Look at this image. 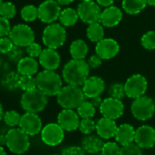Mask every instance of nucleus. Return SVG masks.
<instances>
[{
  "label": "nucleus",
  "mask_w": 155,
  "mask_h": 155,
  "mask_svg": "<svg viewBox=\"0 0 155 155\" xmlns=\"http://www.w3.org/2000/svg\"><path fill=\"white\" fill-rule=\"evenodd\" d=\"M81 2H86V1H94V0H80Z\"/></svg>",
  "instance_id": "obj_53"
},
{
  "label": "nucleus",
  "mask_w": 155,
  "mask_h": 155,
  "mask_svg": "<svg viewBox=\"0 0 155 155\" xmlns=\"http://www.w3.org/2000/svg\"><path fill=\"white\" fill-rule=\"evenodd\" d=\"M19 88L24 91H28L37 89L36 78H34L33 76H21Z\"/></svg>",
  "instance_id": "obj_36"
},
{
  "label": "nucleus",
  "mask_w": 155,
  "mask_h": 155,
  "mask_svg": "<svg viewBox=\"0 0 155 155\" xmlns=\"http://www.w3.org/2000/svg\"><path fill=\"white\" fill-rule=\"evenodd\" d=\"M148 89V81L141 74H134L125 81V94L130 99H137L145 95Z\"/></svg>",
  "instance_id": "obj_8"
},
{
  "label": "nucleus",
  "mask_w": 155,
  "mask_h": 155,
  "mask_svg": "<svg viewBox=\"0 0 155 155\" xmlns=\"http://www.w3.org/2000/svg\"><path fill=\"white\" fill-rule=\"evenodd\" d=\"M43 48H41V46L37 43V42H32L31 44H29L28 46L26 47V52L27 54L29 56V57H32V58H38L42 52Z\"/></svg>",
  "instance_id": "obj_41"
},
{
  "label": "nucleus",
  "mask_w": 155,
  "mask_h": 155,
  "mask_svg": "<svg viewBox=\"0 0 155 155\" xmlns=\"http://www.w3.org/2000/svg\"><path fill=\"white\" fill-rule=\"evenodd\" d=\"M91 155H92V154H91Z\"/></svg>",
  "instance_id": "obj_57"
},
{
  "label": "nucleus",
  "mask_w": 155,
  "mask_h": 155,
  "mask_svg": "<svg viewBox=\"0 0 155 155\" xmlns=\"http://www.w3.org/2000/svg\"><path fill=\"white\" fill-rule=\"evenodd\" d=\"M142 149L136 143H130L125 146H121L120 155H143Z\"/></svg>",
  "instance_id": "obj_38"
},
{
  "label": "nucleus",
  "mask_w": 155,
  "mask_h": 155,
  "mask_svg": "<svg viewBox=\"0 0 155 155\" xmlns=\"http://www.w3.org/2000/svg\"><path fill=\"white\" fill-rule=\"evenodd\" d=\"M141 46L147 50L155 49V31L150 30L146 32L140 39Z\"/></svg>",
  "instance_id": "obj_35"
},
{
  "label": "nucleus",
  "mask_w": 155,
  "mask_h": 155,
  "mask_svg": "<svg viewBox=\"0 0 155 155\" xmlns=\"http://www.w3.org/2000/svg\"><path fill=\"white\" fill-rule=\"evenodd\" d=\"M17 14L16 6L9 1L3 2L1 7H0V16H2L8 19L13 18Z\"/></svg>",
  "instance_id": "obj_32"
},
{
  "label": "nucleus",
  "mask_w": 155,
  "mask_h": 155,
  "mask_svg": "<svg viewBox=\"0 0 155 155\" xmlns=\"http://www.w3.org/2000/svg\"><path fill=\"white\" fill-rule=\"evenodd\" d=\"M85 153L81 146H68L62 150L61 155H85Z\"/></svg>",
  "instance_id": "obj_44"
},
{
  "label": "nucleus",
  "mask_w": 155,
  "mask_h": 155,
  "mask_svg": "<svg viewBox=\"0 0 155 155\" xmlns=\"http://www.w3.org/2000/svg\"><path fill=\"white\" fill-rule=\"evenodd\" d=\"M78 130L84 135L91 134L96 130V122L92 119H81Z\"/></svg>",
  "instance_id": "obj_37"
},
{
  "label": "nucleus",
  "mask_w": 155,
  "mask_h": 155,
  "mask_svg": "<svg viewBox=\"0 0 155 155\" xmlns=\"http://www.w3.org/2000/svg\"><path fill=\"white\" fill-rule=\"evenodd\" d=\"M17 71L21 76H34L38 71L39 62L35 58L24 57L17 63Z\"/></svg>",
  "instance_id": "obj_24"
},
{
  "label": "nucleus",
  "mask_w": 155,
  "mask_h": 155,
  "mask_svg": "<svg viewBox=\"0 0 155 155\" xmlns=\"http://www.w3.org/2000/svg\"><path fill=\"white\" fill-rule=\"evenodd\" d=\"M0 155H7V152H6L5 149L1 145H0Z\"/></svg>",
  "instance_id": "obj_52"
},
{
  "label": "nucleus",
  "mask_w": 155,
  "mask_h": 155,
  "mask_svg": "<svg viewBox=\"0 0 155 155\" xmlns=\"http://www.w3.org/2000/svg\"><path fill=\"white\" fill-rule=\"evenodd\" d=\"M80 19L85 24H92L100 22L101 8V6L95 1L81 2L77 8Z\"/></svg>",
  "instance_id": "obj_9"
},
{
  "label": "nucleus",
  "mask_w": 155,
  "mask_h": 155,
  "mask_svg": "<svg viewBox=\"0 0 155 155\" xmlns=\"http://www.w3.org/2000/svg\"><path fill=\"white\" fill-rule=\"evenodd\" d=\"M96 2L101 6V7H103V8H108V7H110L112 6L114 0H96Z\"/></svg>",
  "instance_id": "obj_47"
},
{
  "label": "nucleus",
  "mask_w": 155,
  "mask_h": 155,
  "mask_svg": "<svg viewBox=\"0 0 155 155\" xmlns=\"http://www.w3.org/2000/svg\"><path fill=\"white\" fill-rule=\"evenodd\" d=\"M2 3H3V0H0V7H1Z\"/></svg>",
  "instance_id": "obj_54"
},
{
  "label": "nucleus",
  "mask_w": 155,
  "mask_h": 155,
  "mask_svg": "<svg viewBox=\"0 0 155 155\" xmlns=\"http://www.w3.org/2000/svg\"><path fill=\"white\" fill-rule=\"evenodd\" d=\"M102 60L103 59L100 56H98L97 54H95V55H92V56L90 57V58L88 60V64L90 65L91 68H99L102 64Z\"/></svg>",
  "instance_id": "obj_45"
},
{
  "label": "nucleus",
  "mask_w": 155,
  "mask_h": 155,
  "mask_svg": "<svg viewBox=\"0 0 155 155\" xmlns=\"http://www.w3.org/2000/svg\"><path fill=\"white\" fill-rule=\"evenodd\" d=\"M14 43L9 37H2L0 38V53L8 54L14 47Z\"/></svg>",
  "instance_id": "obj_40"
},
{
  "label": "nucleus",
  "mask_w": 155,
  "mask_h": 155,
  "mask_svg": "<svg viewBox=\"0 0 155 155\" xmlns=\"http://www.w3.org/2000/svg\"><path fill=\"white\" fill-rule=\"evenodd\" d=\"M135 129L131 124L122 123L118 126L116 134L114 136L115 140L120 145L125 146L130 143L134 142L135 139Z\"/></svg>",
  "instance_id": "obj_22"
},
{
  "label": "nucleus",
  "mask_w": 155,
  "mask_h": 155,
  "mask_svg": "<svg viewBox=\"0 0 155 155\" xmlns=\"http://www.w3.org/2000/svg\"><path fill=\"white\" fill-rule=\"evenodd\" d=\"M89 52L88 44L82 39L74 40L69 47V53L74 59H85Z\"/></svg>",
  "instance_id": "obj_25"
},
{
  "label": "nucleus",
  "mask_w": 155,
  "mask_h": 155,
  "mask_svg": "<svg viewBox=\"0 0 155 155\" xmlns=\"http://www.w3.org/2000/svg\"><path fill=\"white\" fill-rule=\"evenodd\" d=\"M21 75L17 71H11L8 73L2 80V85L9 90V91H14L19 88V81H20Z\"/></svg>",
  "instance_id": "obj_29"
},
{
  "label": "nucleus",
  "mask_w": 155,
  "mask_h": 155,
  "mask_svg": "<svg viewBox=\"0 0 155 155\" xmlns=\"http://www.w3.org/2000/svg\"><path fill=\"white\" fill-rule=\"evenodd\" d=\"M130 111L136 120L146 121L153 117L155 113V103L150 97L143 95L133 100Z\"/></svg>",
  "instance_id": "obj_7"
},
{
  "label": "nucleus",
  "mask_w": 155,
  "mask_h": 155,
  "mask_svg": "<svg viewBox=\"0 0 155 155\" xmlns=\"http://www.w3.org/2000/svg\"><path fill=\"white\" fill-rule=\"evenodd\" d=\"M1 63H2V59H1V58H0V66H1Z\"/></svg>",
  "instance_id": "obj_55"
},
{
  "label": "nucleus",
  "mask_w": 155,
  "mask_h": 155,
  "mask_svg": "<svg viewBox=\"0 0 155 155\" xmlns=\"http://www.w3.org/2000/svg\"><path fill=\"white\" fill-rule=\"evenodd\" d=\"M134 142L141 149H151L155 146V129L150 125H141L135 130Z\"/></svg>",
  "instance_id": "obj_15"
},
{
  "label": "nucleus",
  "mask_w": 155,
  "mask_h": 155,
  "mask_svg": "<svg viewBox=\"0 0 155 155\" xmlns=\"http://www.w3.org/2000/svg\"><path fill=\"white\" fill-rule=\"evenodd\" d=\"M38 9L39 20L46 24H51L57 21L62 10L57 0H45L39 5Z\"/></svg>",
  "instance_id": "obj_11"
},
{
  "label": "nucleus",
  "mask_w": 155,
  "mask_h": 155,
  "mask_svg": "<svg viewBox=\"0 0 155 155\" xmlns=\"http://www.w3.org/2000/svg\"><path fill=\"white\" fill-rule=\"evenodd\" d=\"M64 130L57 122H51L42 128L41 140L48 146L59 145L64 140Z\"/></svg>",
  "instance_id": "obj_12"
},
{
  "label": "nucleus",
  "mask_w": 155,
  "mask_h": 155,
  "mask_svg": "<svg viewBox=\"0 0 155 155\" xmlns=\"http://www.w3.org/2000/svg\"><path fill=\"white\" fill-rule=\"evenodd\" d=\"M38 62L44 69L56 70L60 65V56L56 49L47 48L38 57Z\"/></svg>",
  "instance_id": "obj_19"
},
{
  "label": "nucleus",
  "mask_w": 155,
  "mask_h": 155,
  "mask_svg": "<svg viewBox=\"0 0 155 155\" xmlns=\"http://www.w3.org/2000/svg\"><path fill=\"white\" fill-rule=\"evenodd\" d=\"M99 109L102 117H106L114 120L120 119L124 112V105L121 100L112 97L104 99Z\"/></svg>",
  "instance_id": "obj_13"
},
{
  "label": "nucleus",
  "mask_w": 155,
  "mask_h": 155,
  "mask_svg": "<svg viewBox=\"0 0 155 155\" xmlns=\"http://www.w3.org/2000/svg\"><path fill=\"white\" fill-rule=\"evenodd\" d=\"M86 99H91L96 96H101L105 90V82L100 77H89L81 86Z\"/></svg>",
  "instance_id": "obj_18"
},
{
  "label": "nucleus",
  "mask_w": 155,
  "mask_h": 155,
  "mask_svg": "<svg viewBox=\"0 0 155 155\" xmlns=\"http://www.w3.org/2000/svg\"><path fill=\"white\" fill-rule=\"evenodd\" d=\"M11 31V25L9 19L0 16V38L8 36Z\"/></svg>",
  "instance_id": "obj_43"
},
{
  "label": "nucleus",
  "mask_w": 155,
  "mask_h": 155,
  "mask_svg": "<svg viewBox=\"0 0 155 155\" xmlns=\"http://www.w3.org/2000/svg\"><path fill=\"white\" fill-rule=\"evenodd\" d=\"M95 51L103 60L110 59L116 57L120 52V45L113 38H103L96 44Z\"/></svg>",
  "instance_id": "obj_17"
},
{
  "label": "nucleus",
  "mask_w": 155,
  "mask_h": 155,
  "mask_svg": "<svg viewBox=\"0 0 155 155\" xmlns=\"http://www.w3.org/2000/svg\"><path fill=\"white\" fill-rule=\"evenodd\" d=\"M90 100H91L90 101L94 105L95 108H100V106L101 105L102 101H103L101 96H96V97H93V98H91Z\"/></svg>",
  "instance_id": "obj_46"
},
{
  "label": "nucleus",
  "mask_w": 155,
  "mask_h": 155,
  "mask_svg": "<svg viewBox=\"0 0 155 155\" xmlns=\"http://www.w3.org/2000/svg\"><path fill=\"white\" fill-rule=\"evenodd\" d=\"M67 38L65 27L60 23H51L44 28L42 33V42L49 48L57 49L62 47Z\"/></svg>",
  "instance_id": "obj_5"
},
{
  "label": "nucleus",
  "mask_w": 155,
  "mask_h": 155,
  "mask_svg": "<svg viewBox=\"0 0 155 155\" xmlns=\"http://www.w3.org/2000/svg\"><path fill=\"white\" fill-rule=\"evenodd\" d=\"M109 94H110V97H112V98H115V99H119V100L123 99L126 96L125 90H124V85H122L120 83L112 84L110 87Z\"/></svg>",
  "instance_id": "obj_39"
},
{
  "label": "nucleus",
  "mask_w": 155,
  "mask_h": 155,
  "mask_svg": "<svg viewBox=\"0 0 155 155\" xmlns=\"http://www.w3.org/2000/svg\"><path fill=\"white\" fill-rule=\"evenodd\" d=\"M122 8L129 15L140 13L147 6V0H122Z\"/></svg>",
  "instance_id": "obj_27"
},
{
  "label": "nucleus",
  "mask_w": 155,
  "mask_h": 155,
  "mask_svg": "<svg viewBox=\"0 0 155 155\" xmlns=\"http://www.w3.org/2000/svg\"><path fill=\"white\" fill-rule=\"evenodd\" d=\"M86 34H87V38L91 42L98 43L99 41L104 38V35H105L104 26L101 22L90 24L87 28Z\"/></svg>",
  "instance_id": "obj_28"
},
{
  "label": "nucleus",
  "mask_w": 155,
  "mask_h": 155,
  "mask_svg": "<svg viewBox=\"0 0 155 155\" xmlns=\"http://www.w3.org/2000/svg\"><path fill=\"white\" fill-rule=\"evenodd\" d=\"M8 55V58L11 60V61H13V62H18L22 58H24L23 57V55H24V51H23V49H22V47H18V46H14L13 47V48L7 54Z\"/></svg>",
  "instance_id": "obj_42"
},
{
  "label": "nucleus",
  "mask_w": 155,
  "mask_h": 155,
  "mask_svg": "<svg viewBox=\"0 0 155 155\" xmlns=\"http://www.w3.org/2000/svg\"><path fill=\"white\" fill-rule=\"evenodd\" d=\"M103 139L101 138L98 134H87L81 140V146L89 154H97L101 150V148L104 144Z\"/></svg>",
  "instance_id": "obj_23"
},
{
  "label": "nucleus",
  "mask_w": 155,
  "mask_h": 155,
  "mask_svg": "<svg viewBox=\"0 0 155 155\" xmlns=\"http://www.w3.org/2000/svg\"><path fill=\"white\" fill-rule=\"evenodd\" d=\"M79 19L80 17L79 14H78V11L72 8H67L62 9L58 18L59 23L63 27H67V28L74 26Z\"/></svg>",
  "instance_id": "obj_26"
},
{
  "label": "nucleus",
  "mask_w": 155,
  "mask_h": 155,
  "mask_svg": "<svg viewBox=\"0 0 155 155\" xmlns=\"http://www.w3.org/2000/svg\"><path fill=\"white\" fill-rule=\"evenodd\" d=\"M77 112L81 119H92L96 114V108L91 101L85 100L77 108Z\"/></svg>",
  "instance_id": "obj_30"
},
{
  "label": "nucleus",
  "mask_w": 155,
  "mask_h": 155,
  "mask_svg": "<svg viewBox=\"0 0 155 155\" xmlns=\"http://www.w3.org/2000/svg\"><path fill=\"white\" fill-rule=\"evenodd\" d=\"M7 147L15 154H24L30 147L29 135L20 128L10 129L7 132Z\"/></svg>",
  "instance_id": "obj_6"
},
{
  "label": "nucleus",
  "mask_w": 155,
  "mask_h": 155,
  "mask_svg": "<svg viewBox=\"0 0 155 155\" xmlns=\"http://www.w3.org/2000/svg\"><path fill=\"white\" fill-rule=\"evenodd\" d=\"M57 1L60 6H67V5L71 4L74 0H57Z\"/></svg>",
  "instance_id": "obj_48"
},
{
  "label": "nucleus",
  "mask_w": 155,
  "mask_h": 155,
  "mask_svg": "<svg viewBox=\"0 0 155 155\" xmlns=\"http://www.w3.org/2000/svg\"><path fill=\"white\" fill-rule=\"evenodd\" d=\"M8 37L14 45L18 47H27L35 40V33L33 29L27 24H18L11 28Z\"/></svg>",
  "instance_id": "obj_10"
},
{
  "label": "nucleus",
  "mask_w": 155,
  "mask_h": 155,
  "mask_svg": "<svg viewBox=\"0 0 155 155\" xmlns=\"http://www.w3.org/2000/svg\"><path fill=\"white\" fill-rule=\"evenodd\" d=\"M120 148L117 141H107L103 144L101 153L102 155H120Z\"/></svg>",
  "instance_id": "obj_33"
},
{
  "label": "nucleus",
  "mask_w": 155,
  "mask_h": 155,
  "mask_svg": "<svg viewBox=\"0 0 155 155\" xmlns=\"http://www.w3.org/2000/svg\"><path fill=\"white\" fill-rule=\"evenodd\" d=\"M57 121L65 131H74L79 129L81 117L72 109H63L58 114Z\"/></svg>",
  "instance_id": "obj_16"
},
{
  "label": "nucleus",
  "mask_w": 155,
  "mask_h": 155,
  "mask_svg": "<svg viewBox=\"0 0 155 155\" xmlns=\"http://www.w3.org/2000/svg\"><path fill=\"white\" fill-rule=\"evenodd\" d=\"M3 116H4V111H3V107H2V104L0 103V120L3 119Z\"/></svg>",
  "instance_id": "obj_51"
},
{
  "label": "nucleus",
  "mask_w": 155,
  "mask_h": 155,
  "mask_svg": "<svg viewBox=\"0 0 155 155\" xmlns=\"http://www.w3.org/2000/svg\"><path fill=\"white\" fill-rule=\"evenodd\" d=\"M19 128L23 130L28 135L35 136L42 130V120L37 113L26 111V113L21 116Z\"/></svg>",
  "instance_id": "obj_14"
},
{
  "label": "nucleus",
  "mask_w": 155,
  "mask_h": 155,
  "mask_svg": "<svg viewBox=\"0 0 155 155\" xmlns=\"http://www.w3.org/2000/svg\"><path fill=\"white\" fill-rule=\"evenodd\" d=\"M85 100L86 97L81 87L68 84L62 87L57 95V101L63 109H77Z\"/></svg>",
  "instance_id": "obj_3"
},
{
  "label": "nucleus",
  "mask_w": 155,
  "mask_h": 155,
  "mask_svg": "<svg viewBox=\"0 0 155 155\" xmlns=\"http://www.w3.org/2000/svg\"><path fill=\"white\" fill-rule=\"evenodd\" d=\"M21 115L16 110H8L4 113L3 120L5 123L9 127H15L19 125Z\"/></svg>",
  "instance_id": "obj_34"
},
{
  "label": "nucleus",
  "mask_w": 155,
  "mask_h": 155,
  "mask_svg": "<svg viewBox=\"0 0 155 155\" xmlns=\"http://www.w3.org/2000/svg\"><path fill=\"white\" fill-rule=\"evenodd\" d=\"M7 144V135L0 134V145L4 146Z\"/></svg>",
  "instance_id": "obj_49"
},
{
  "label": "nucleus",
  "mask_w": 155,
  "mask_h": 155,
  "mask_svg": "<svg viewBox=\"0 0 155 155\" xmlns=\"http://www.w3.org/2000/svg\"><path fill=\"white\" fill-rule=\"evenodd\" d=\"M54 155H58V154H54Z\"/></svg>",
  "instance_id": "obj_56"
},
{
  "label": "nucleus",
  "mask_w": 155,
  "mask_h": 155,
  "mask_svg": "<svg viewBox=\"0 0 155 155\" xmlns=\"http://www.w3.org/2000/svg\"><path fill=\"white\" fill-rule=\"evenodd\" d=\"M118 126L114 120L102 117L96 122V132L103 140L114 138Z\"/></svg>",
  "instance_id": "obj_21"
},
{
  "label": "nucleus",
  "mask_w": 155,
  "mask_h": 155,
  "mask_svg": "<svg viewBox=\"0 0 155 155\" xmlns=\"http://www.w3.org/2000/svg\"><path fill=\"white\" fill-rule=\"evenodd\" d=\"M122 19L121 10L114 6L105 8L101 14L100 22L106 28H113L120 23Z\"/></svg>",
  "instance_id": "obj_20"
},
{
  "label": "nucleus",
  "mask_w": 155,
  "mask_h": 155,
  "mask_svg": "<svg viewBox=\"0 0 155 155\" xmlns=\"http://www.w3.org/2000/svg\"><path fill=\"white\" fill-rule=\"evenodd\" d=\"M147 5L155 8V0H147Z\"/></svg>",
  "instance_id": "obj_50"
},
{
  "label": "nucleus",
  "mask_w": 155,
  "mask_h": 155,
  "mask_svg": "<svg viewBox=\"0 0 155 155\" xmlns=\"http://www.w3.org/2000/svg\"><path fill=\"white\" fill-rule=\"evenodd\" d=\"M20 104L27 112L38 113L45 110L48 105V96L38 88L25 91L20 99Z\"/></svg>",
  "instance_id": "obj_4"
},
{
  "label": "nucleus",
  "mask_w": 155,
  "mask_h": 155,
  "mask_svg": "<svg viewBox=\"0 0 155 155\" xmlns=\"http://www.w3.org/2000/svg\"><path fill=\"white\" fill-rule=\"evenodd\" d=\"M20 15L25 22H33L38 18V9L33 5H27L22 8Z\"/></svg>",
  "instance_id": "obj_31"
},
{
  "label": "nucleus",
  "mask_w": 155,
  "mask_h": 155,
  "mask_svg": "<svg viewBox=\"0 0 155 155\" xmlns=\"http://www.w3.org/2000/svg\"><path fill=\"white\" fill-rule=\"evenodd\" d=\"M91 67L84 59H70L62 69L64 81L68 85L81 87L89 78Z\"/></svg>",
  "instance_id": "obj_1"
},
{
  "label": "nucleus",
  "mask_w": 155,
  "mask_h": 155,
  "mask_svg": "<svg viewBox=\"0 0 155 155\" xmlns=\"http://www.w3.org/2000/svg\"><path fill=\"white\" fill-rule=\"evenodd\" d=\"M37 88L47 96H57L62 89V79L55 70L44 69L37 74Z\"/></svg>",
  "instance_id": "obj_2"
}]
</instances>
